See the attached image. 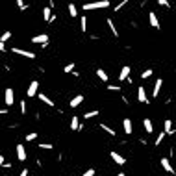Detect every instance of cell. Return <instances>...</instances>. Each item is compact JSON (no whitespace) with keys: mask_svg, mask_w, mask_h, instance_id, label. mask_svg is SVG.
Instances as JSON below:
<instances>
[{"mask_svg":"<svg viewBox=\"0 0 176 176\" xmlns=\"http://www.w3.org/2000/svg\"><path fill=\"white\" fill-rule=\"evenodd\" d=\"M97 76L102 80V82H108V80H109V76L106 74V71H104V69H97Z\"/></svg>","mask_w":176,"mask_h":176,"instance_id":"cell-20","label":"cell"},{"mask_svg":"<svg viewBox=\"0 0 176 176\" xmlns=\"http://www.w3.org/2000/svg\"><path fill=\"white\" fill-rule=\"evenodd\" d=\"M163 128H165V134H169V136H173V134H174V130H173V120H169V119H167V120L163 122Z\"/></svg>","mask_w":176,"mask_h":176,"instance_id":"cell-18","label":"cell"},{"mask_svg":"<svg viewBox=\"0 0 176 176\" xmlns=\"http://www.w3.org/2000/svg\"><path fill=\"white\" fill-rule=\"evenodd\" d=\"M106 22H108V26H109V30H111V34H113L115 37H119V32H117V28H115V24H113V20H111V19H108Z\"/></svg>","mask_w":176,"mask_h":176,"instance_id":"cell-21","label":"cell"},{"mask_svg":"<svg viewBox=\"0 0 176 176\" xmlns=\"http://www.w3.org/2000/svg\"><path fill=\"white\" fill-rule=\"evenodd\" d=\"M39 148H43V150H52V148H54V145H50V143H41Z\"/></svg>","mask_w":176,"mask_h":176,"instance_id":"cell-29","label":"cell"},{"mask_svg":"<svg viewBox=\"0 0 176 176\" xmlns=\"http://www.w3.org/2000/svg\"><path fill=\"white\" fill-rule=\"evenodd\" d=\"M97 115H100V111H98V109H93V111H87L83 117H85V119H93V117H97Z\"/></svg>","mask_w":176,"mask_h":176,"instance_id":"cell-26","label":"cell"},{"mask_svg":"<svg viewBox=\"0 0 176 176\" xmlns=\"http://www.w3.org/2000/svg\"><path fill=\"white\" fill-rule=\"evenodd\" d=\"M82 176H95V169H87V171H85Z\"/></svg>","mask_w":176,"mask_h":176,"instance_id":"cell-36","label":"cell"},{"mask_svg":"<svg viewBox=\"0 0 176 176\" xmlns=\"http://www.w3.org/2000/svg\"><path fill=\"white\" fill-rule=\"evenodd\" d=\"M11 52H13V54H19V56H24V58H28V59L35 58V54H34V52H30V50H22V48H17V46H15V48H11Z\"/></svg>","mask_w":176,"mask_h":176,"instance_id":"cell-6","label":"cell"},{"mask_svg":"<svg viewBox=\"0 0 176 176\" xmlns=\"http://www.w3.org/2000/svg\"><path fill=\"white\" fill-rule=\"evenodd\" d=\"M152 72H154L152 69H147V71H143V72H141V78H143V80L150 78V76H152Z\"/></svg>","mask_w":176,"mask_h":176,"instance_id":"cell-27","label":"cell"},{"mask_svg":"<svg viewBox=\"0 0 176 176\" xmlns=\"http://www.w3.org/2000/svg\"><path fill=\"white\" fill-rule=\"evenodd\" d=\"M69 13H71V17H78V9L74 4H69Z\"/></svg>","mask_w":176,"mask_h":176,"instance_id":"cell-24","label":"cell"},{"mask_svg":"<svg viewBox=\"0 0 176 176\" xmlns=\"http://www.w3.org/2000/svg\"><path fill=\"white\" fill-rule=\"evenodd\" d=\"M52 17H54V15H52V8H48V6H46V8H43V19L46 20V22H50Z\"/></svg>","mask_w":176,"mask_h":176,"instance_id":"cell-17","label":"cell"},{"mask_svg":"<svg viewBox=\"0 0 176 176\" xmlns=\"http://www.w3.org/2000/svg\"><path fill=\"white\" fill-rule=\"evenodd\" d=\"M20 113H26V100H20Z\"/></svg>","mask_w":176,"mask_h":176,"instance_id":"cell-32","label":"cell"},{"mask_svg":"<svg viewBox=\"0 0 176 176\" xmlns=\"http://www.w3.org/2000/svg\"><path fill=\"white\" fill-rule=\"evenodd\" d=\"M35 137H37V134H35V132H32V134H28V136H26V141H35Z\"/></svg>","mask_w":176,"mask_h":176,"instance_id":"cell-33","label":"cell"},{"mask_svg":"<svg viewBox=\"0 0 176 176\" xmlns=\"http://www.w3.org/2000/svg\"><path fill=\"white\" fill-rule=\"evenodd\" d=\"M120 85H108V91H120Z\"/></svg>","mask_w":176,"mask_h":176,"instance_id":"cell-34","label":"cell"},{"mask_svg":"<svg viewBox=\"0 0 176 176\" xmlns=\"http://www.w3.org/2000/svg\"><path fill=\"white\" fill-rule=\"evenodd\" d=\"M83 102V95H76V97L72 98V100H69V104H71V108H78L80 104Z\"/></svg>","mask_w":176,"mask_h":176,"instance_id":"cell-16","label":"cell"},{"mask_svg":"<svg viewBox=\"0 0 176 176\" xmlns=\"http://www.w3.org/2000/svg\"><path fill=\"white\" fill-rule=\"evenodd\" d=\"M15 152H17V159L19 161H26V148H24V145H17Z\"/></svg>","mask_w":176,"mask_h":176,"instance_id":"cell-10","label":"cell"},{"mask_svg":"<svg viewBox=\"0 0 176 176\" xmlns=\"http://www.w3.org/2000/svg\"><path fill=\"white\" fill-rule=\"evenodd\" d=\"M157 4H159V6H163V8H171V4H169L167 0H157Z\"/></svg>","mask_w":176,"mask_h":176,"instance_id":"cell-35","label":"cell"},{"mask_svg":"<svg viewBox=\"0 0 176 176\" xmlns=\"http://www.w3.org/2000/svg\"><path fill=\"white\" fill-rule=\"evenodd\" d=\"M71 130H72V132H80V130H82V124H80V119L78 117L71 119Z\"/></svg>","mask_w":176,"mask_h":176,"instance_id":"cell-15","label":"cell"},{"mask_svg":"<svg viewBox=\"0 0 176 176\" xmlns=\"http://www.w3.org/2000/svg\"><path fill=\"white\" fill-rule=\"evenodd\" d=\"M109 156H111V159H113V161H115L117 165H124V163H126V159H124V157L120 156L119 152H115V150H113V152H111Z\"/></svg>","mask_w":176,"mask_h":176,"instance_id":"cell-13","label":"cell"},{"mask_svg":"<svg viewBox=\"0 0 176 176\" xmlns=\"http://www.w3.org/2000/svg\"><path fill=\"white\" fill-rule=\"evenodd\" d=\"M30 174V173H28V169H22V171H20V174L19 176H28Z\"/></svg>","mask_w":176,"mask_h":176,"instance_id":"cell-38","label":"cell"},{"mask_svg":"<svg viewBox=\"0 0 176 176\" xmlns=\"http://www.w3.org/2000/svg\"><path fill=\"white\" fill-rule=\"evenodd\" d=\"M63 72H67V74H71V72H74V63H69V65H65V69H63Z\"/></svg>","mask_w":176,"mask_h":176,"instance_id":"cell-28","label":"cell"},{"mask_svg":"<svg viewBox=\"0 0 176 176\" xmlns=\"http://www.w3.org/2000/svg\"><path fill=\"white\" fill-rule=\"evenodd\" d=\"M137 100H139L141 104H150V100H148V97H147V91H145L143 85L137 89Z\"/></svg>","mask_w":176,"mask_h":176,"instance_id":"cell-5","label":"cell"},{"mask_svg":"<svg viewBox=\"0 0 176 176\" xmlns=\"http://www.w3.org/2000/svg\"><path fill=\"white\" fill-rule=\"evenodd\" d=\"M39 100H41V102H45V104H46V106H52V108H54V106H56V104H54V100H50V98L46 97V95H45V93H39Z\"/></svg>","mask_w":176,"mask_h":176,"instance_id":"cell-19","label":"cell"},{"mask_svg":"<svg viewBox=\"0 0 176 176\" xmlns=\"http://www.w3.org/2000/svg\"><path fill=\"white\" fill-rule=\"evenodd\" d=\"M165 136H167V134H165V132H161V134L156 137V147H159V143H161V141L165 139Z\"/></svg>","mask_w":176,"mask_h":176,"instance_id":"cell-30","label":"cell"},{"mask_svg":"<svg viewBox=\"0 0 176 176\" xmlns=\"http://www.w3.org/2000/svg\"><path fill=\"white\" fill-rule=\"evenodd\" d=\"M159 165H161V169H163L165 173H169V174H174V167L171 165L169 157H161V159H159Z\"/></svg>","mask_w":176,"mask_h":176,"instance_id":"cell-2","label":"cell"},{"mask_svg":"<svg viewBox=\"0 0 176 176\" xmlns=\"http://www.w3.org/2000/svg\"><path fill=\"white\" fill-rule=\"evenodd\" d=\"M109 8V0H100V2H89L83 4V11H91V9H106Z\"/></svg>","mask_w":176,"mask_h":176,"instance_id":"cell-1","label":"cell"},{"mask_svg":"<svg viewBox=\"0 0 176 176\" xmlns=\"http://www.w3.org/2000/svg\"><path fill=\"white\" fill-rule=\"evenodd\" d=\"M100 130H104L106 134H109L111 137H115V130H111V128H109L108 124H100Z\"/></svg>","mask_w":176,"mask_h":176,"instance_id":"cell-22","label":"cell"},{"mask_svg":"<svg viewBox=\"0 0 176 176\" xmlns=\"http://www.w3.org/2000/svg\"><path fill=\"white\" fill-rule=\"evenodd\" d=\"M67 176H74V174H67Z\"/></svg>","mask_w":176,"mask_h":176,"instance_id":"cell-40","label":"cell"},{"mask_svg":"<svg viewBox=\"0 0 176 176\" xmlns=\"http://www.w3.org/2000/svg\"><path fill=\"white\" fill-rule=\"evenodd\" d=\"M161 85H163V80L157 78L156 82H154V91H152V97L157 98V95H159V91H161Z\"/></svg>","mask_w":176,"mask_h":176,"instance_id":"cell-14","label":"cell"},{"mask_svg":"<svg viewBox=\"0 0 176 176\" xmlns=\"http://www.w3.org/2000/svg\"><path fill=\"white\" fill-rule=\"evenodd\" d=\"M37 89H39V82L37 80H34L30 85H28V91H26V97L28 98H32V97H35L37 95Z\"/></svg>","mask_w":176,"mask_h":176,"instance_id":"cell-3","label":"cell"},{"mask_svg":"<svg viewBox=\"0 0 176 176\" xmlns=\"http://www.w3.org/2000/svg\"><path fill=\"white\" fill-rule=\"evenodd\" d=\"M17 6H19L20 9H22V11H26V4H24L22 0H17Z\"/></svg>","mask_w":176,"mask_h":176,"instance_id":"cell-37","label":"cell"},{"mask_svg":"<svg viewBox=\"0 0 176 176\" xmlns=\"http://www.w3.org/2000/svg\"><path fill=\"white\" fill-rule=\"evenodd\" d=\"M80 26H82V32L85 34V30H87V19H85V15L80 17Z\"/></svg>","mask_w":176,"mask_h":176,"instance_id":"cell-25","label":"cell"},{"mask_svg":"<svg viewBox=\"0 0 176 176\" xmlns=\"http://www.w3.org/2000/svg\"><path fill=\"white\" fill-rule=\"evenodd\" d=\"M4 102H6L8 106H13V102H15V95H13V89H11V87H8V89H6V95H4Z\"/></svg>","mask_w":176,"mask_h":176,"instance_id":"cell-8","label":"cell"},{"mask_svg":"<svg viewBox=\"0 0 176 176\" xmlns=\"http://www.w3.org/2000/svg\"><path fill=\"white\" fill-rule=\"evenodd\" d=\"M130 65H124L122 69H120V72H119V82H128V78H130Z\"/></svg>","mask_w":176,"mask_h":176,"instance_id":"cell-4","label":"cell"},{"mask_svg":"<svg viewBox=\"0 0 176 176\" xmlns=\"http://www.w3.org/2000/svg\"><path fill=\"white\" fill-rule=\"evenodd\" d=\"M122 128H124V134L130 136V134L134 132V124H132V120H130V119H124V120H122Z\"/></svg>","mask_w":176,"mask_h":176,"instance_id":"cell-11","label":"cell"},{"mask_svg":"<svg viewBox=\"0 0 176 176\" xmlns=\"http://www.w3.org/2000/svg\"><path fill=\"white\" fill-rule=\"evenodd\" d=\"M11 39V32H4V34H2V37H0V43H2V45H6V41H9Z\"/></svg>","mask_w":176,"mask_h":176,"instance_id":"cell-23","label":"cell"},{"mask_svg":"<svg viewBox=\"0 0 176 176\" xmlns=\"http://www.w3.org/2000/svg\"><path fill=\"white\" fill-rule=\"evenodd\" d=\"M143 128H145L147 134H152V132H154V124H152V120H150V119H143Z\"/></svg>","mask_w":176,"mask_h":176,"instance_id":"cell-12","label":"cell"},{"mask_svg":"<svg viewBox=\"0 0 176 176\" xmlns=\"http://www.w3.org/2000/svg\"><path fill=\"white\" fill-rule=\"evenodd\" d=\"M174 120H176V113H174Z\"/></svg>","mask_w":176,"mask_h":176,"instance_id":"cell-41","label":"cell"},{"mask_svg":"<svg viewBox=\"0 0 176 176\" xmlns=\"http://www.w3.org/2000/svg\"><path fill=\"white\" fill-rule=\"evenodd\" d=\"M30 43H37V45H43V46H46V45H48V35H46V34H41V35H34Z\"/></svg>","mask_w":176,"mask_h":176,"instance_id":"cell-7","label":"cell"},{"mask_svg":"<svg viewBox=\"0 0 176 176\" xmlns=\"http://www.w3.org/2000/svg\"><path fill=\"white\" fill-rule=\"evenodd\" d=\"M117 176H126V173H119V174Z\"/></svg>","mask_w":176,"mask_h":176,"instance_id":"cell-39","label":"cell"},{"mask_svg":"<svg viewBox=\"0 0 176 176\" xmlns=\"http://www.w3.org/2000/svg\"><path fill=\"white\" fill-rule=\"evenodd\" d=\"M126 4H128V0H122L120 4H117V6H115V11H120V9H122V8L126 6Z\"/></svg>","mask_w":176,"mask_h":176,"instance_id":"cell-31","label":"cell"},{"mask_svg":"<svg viewBox=\"0 0 176 176\" xmlns=\"http://www.w3.org/2000/svg\"><path fill=\"white\" fill-rule=\"evenodd\" d=\"M148 22H150V26H152V28H156V30L161 28V26H159V19H157V15L154 13V11H150V13H148Z\"/></svg>","mask_w":176,"mask_h":176,"instance_id":"cell-9","label":"cell"}]
</instances>
